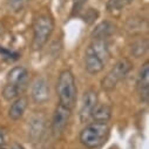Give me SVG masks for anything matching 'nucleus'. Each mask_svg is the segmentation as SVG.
<instances>
[{"instance_id": "nucleus-7", "label": "nucleus", "mask_w": 149, "mask_h": 149, "mask_svg": "<svg viewBox=\"0 0 149 149\" xmlns=\"http://www.w3.org/2000/svg\"><path fill=\"white\" fill-rule=\"evenodd\" d=\"M97 104V93L94 89H88L84 93L81 106H80V120L81 122H87L89 119H92V113Z\"/></svg>"}, {"instance_id": "nucleus-10", "label": "nucleus", "mask_w": 149, "mask_h": 149, "mask_svg": "<svg viewBox=\"0 0 149 149\" xmlns=\"http://www.w3.org/2000/svg\"><path fill=\"white\" fill-rule=\"evenodd\" d=\"M137 91L142 102H149V61H146L141 67L139 79H137Z\"/></svg>"}, {"instance_id": "nucleus-20", "label": "nucleus", "mask_w": 149, "mask_h": 149, "mask_svg": "<svg viewBox=\"0 0 149 149\" xmlns=\"http://www.w3.org/2000/svg\"><path fill=\"white\" fill-rule=\"evenodd\" d=\"M97 15H99V13H97L96 10H94V8H88V10L86 11L85 15H84V20H85L86 22H88V24H93V22L95 21V19L97 18Z\"/></svg>"}, {"instance_id": "nucleus-15", "label": "nucleus", "mask_w": 149, "mask_h": 149, "mask_svg": "<svg viewBox=\"0 0 149 149\" xmlns=\"http://www.w3.org/2000/svg\"><path fill=\"white\" fill-rule=\"evenodd\" d=\"M148 49V40L147 39H139L132 45V53L134 56L140 58L142 56Z\"/></svg>"}, {"instance_id": "nucleus-22", "label": "nucleus", "mask_w": 149, "mask_h": 149, "mask_svg": "<svg viewBox=\"0 0 149 149\" xmlns=\"http://www.w3.org/2000/svg\"><path fill=\"white\" fill-rule=\"evenodd\" d=\"M3 144H4V134L1 130H0V148L3 147Z\"/></svg>"}, {"instance_id": "nucleus-9", "label": "nucleus", "mask_w": 149, "mask_h": 149, "mask_svg": "<svg viewBox=\"0 0 149 149\" xmlns=\"http://www.w3.org/2000/svg\"><path fill=\"white\" fill-rule=\"evenodd\" d=\"M7 84L15 86L20 93H22L28 84V72L22 66H17L12 68L7 74Z\"/></svg>"}, {"instance_id": "nucleus-21", "label": "nucleus", "mask_w": 149, "mask_h": 149, "mask_svg": "<svg viewBox=\"0 0 149 149\" xmlns=\"http://www.w3.org/2000/svg\"><path fill=\"white\" fill-rule=\"evenodd\" d=\"M86 1L87 0H75L74 1V7H73V12H74V14H78L80 11H81V8L84 7V5L86 4Z\"/></svg>"}, {"instance_id": "nucleus-19", "label": "nucleus", "mask_w": 149, "mask_h": 149, "mask_svg": "<svg viewBox=\"0 0 149 149\" xmlns=\"http://www.w3.org/2000/svg\"><path fill=\"white\" fill-rule=\"evenodd\" d=\"M0 55H1L4 59H7V60H17L19 58V53L17 52H13V51H10V49H6L4 47L0 46Z\"/></svg>"}, {"instance_id": "nucleus-1", "label": "nucleus", "mask_w": 149, "mask_h": 149, "mask_svg": "<svg viewBox=\"0 0 149 149\" xmlns=\"http://www.w3.org/2000/svg\"><path fill=\"white\" fill-rule=\"evenodd\" d=\"M110 59V51L108 44L103 39H93L86 49L85 67L89 74L100 73Z\"/></svg>"}, {"instance_id": "nucleus-24", "label": "nucleus", "mask_w": 149, "mask_h": 149, "mask_svg": "<svg viewBox=\"0 0 149 149\" xmlns=\"http://www.w3.org/2000/svg\"><path fill=\"white\" fill-rule=\"evenodd\" d=\"M125 1H126V4H130V3L133 1V0H125Z\"/></svg>"}, {"instance_id": "nucleus-17", "label": "nucleus", "mask_w": 149, "mask_h": 149, "mask_svg": "<svg viewBox=\"0 0 149 149\" xmlns=\"http://www.w3.org/2000/svg\"><path fill=\"white\" fill-rule=\"evenodd\" d=\"M20 94H21L20 91H19L15 86H13V85L7 84V85L3 88V96H4V99L7 100V101H13V100L18 99Z\"/></svg>"}, {"instance_id": "nucleus-2", "label": "nucleus", "mask_w": 149, "mask_h": 149, "mask_svg": "<svg viewBox=\"0 0 149 149\" xmlns=\"http://www.w3.org/2000/svg\"><path fill=\"white\" fill-rule=\"evenodd\" d=\"M56 91H58L60 104L72 110L77 103V97H78L77 82L72 70L65 69L60 73L58 79V85H56Z\"/></svg>"}, {"instance_id": "nucleus-25", "label": "nucleus", "mask_w": 149, "mask_h": 149, "mask_svg": "<svg viewBox=\"0 0 149 149\" xmlns=\"http://www.w3.org/2000/svg\"><path fill=\"white\" fill-rule=\"evenodd\" d=\"M0 149H5V148H3V147H1V148H0Z\"/></svg>"}, {"instance_id": "nucleus-6", "label": "nucleus", "mask_w": 149, "mask_h": 149, "mask_svg": "<svg viewBox=\"0 0 149 149\" xmlns=\"http://www.w3.org/2000/svg\"><path fill=\"white\" fill-rule=\"evenodd\" d=\"M70 115H72V110L63 107L62 104H58L54 113H53V118H52V132H53V135L54 136H60L68 122H69V119H70Z\"/></svg>"}, {"instance_id": "nucleus-5", "label": "nucleus", "mask_w": 149, "mask_h": 149, "mask_svg": "<svg viewBox=\"0 0 149 149\" xmlns=\"http://www.w3.org/2000/svg\"><path fill=\"white\" fill-rule=\"evenodd\" d=\"M132 67H133V65L129 59H127V58L120 59L114 65V67L108 72L107 75L102 79V81H101L102 89L107 91V92L113 91L116 87V85L126 78V75L130 72Z\"/></svg>"}, {"instance_id": "nucleus-16", "label": "nucleus", "mask_w": 149, "mask_h": 149, "mask_svg": "<svg viewBox=\"0 0 149 149\" xmlns=\"http://www.w3.org/2000/svg\"><path fill=\"white\" fill-rule=\"evenodd\" d=\"M126 5L127 4H126L125 0H108L107 10L113 15H119Z\"/></svg>"}, {"instance_id": "nucleus-3", "label": "nucleus", "mask_w": 149, "mask_h": 149, "mask_svg": "<svg viewBox=\"0 0 149 149\" xmlns=\"http://www.w3.org/2000/svg\"><path fill=\"white\" fill-rule=\"evenodd\" d=\"M109 126L106 122H92L80 133V142L89 149L100 148L109 136Z\"/></svg>"}, {"instance_id": "nucleus-8", "label": "nucleus", "mask_w": 149, "mask_h": 149, "mask_svg": "<svg viewBox=\"0 0 149 149\" xmlns=\"http://www.w3.org/2000/svg\"><path fill=\"white\" fill-rule=\"evenodd\" d=\"M49 85L48 81L40 77V78H36L32 85V89H31V95L32 99L35 103H39L42 104L45 102H47L49 100Z\"/></svg>"}, {"instance_id": "nucleus-13", "label": "nucleus", "mask_w": 149, "mask_h": 149, "mask_svg": "<svg viewBox=\"0 0 149 149\" xmlns=\"http://www.w3.org/2000/svg\"><path fill=\"white\" fill-rule=\"evenodd\" d=\"M27 104H28V100L27 97H24V96H20L18 99H15L13 101V103L11 104L10 107V110H8V115L10 118L13 120V121H18L25 113V110L27 108Z\"/></svg>"}, {"instance_id": "nucleus-12", "label": "nucleus", "mask_w": 149, "mask_h": 149, "mask_svg": "<svg viewBox=\"0 0 149 149\" xmlns=\"http://www.w3.org/2000/svg\"><path fill=\"white\" fill-rule=\"evenodd\" d=\"M115 32V25L110 21H102L100 22L92 32V38L93 39H103L111 36Z\"/></svg>"}, {"instance_id": "nucleus-18", "label": "nucleus", "mask_w": 149, "mask_h": 149, "mask_svg": "<svg viewBox=\"0 0 149 149\" xmlns=\"http://www.w3.org/2000/svg\"><path fill=\"white\" fill-rule=\"evenodd\" d=\"M29 1L31 0H8V5L14 12H20L27 6Z\"/></svg>"}, {"instance_id": "nucleus-11", "label": "nucleus", "mask_w": 149, "mask_h": 149, "mask_svg": "<svg viewBox=\"0 0 149 149\" xmlns=\"http://www.w3.org/2000/svg\"><path fill=\"white\" fill-rule=\"evenodd\" d=\"M45 129V119L42 115H34L28 123V134L32 142H39Z\"/></svg>"}, {"instance_id": "nucleus-4", "label": "nucleus", "mask_w": 149, "mask_h": 149, "mask_svg": "<svg viewBox=\"0 0 149 149\" xmlns=\"http://www.w3.org/2000/svg\"><path fill=\"white\" fill-rule=\"evenodd\" d=\"M54 29V21L48 14H40L33 21V42L32 48L34 51L41 49Z\"/></svg>"}, {"instance_id": "nucleus-14", "label": "nucleus", "mask_w": 149, "mask_h": 149, "mask_svg": "<svg viewBox=\"0 0 149 149\" xmlns=\"http://www.w3.org/2000/svg\"><path fill=\"white\" fill-rule=\"evenodd\" d=\"M111 118V108L106 103H97L92 113V119L95 122H106Z\"/></svg>"}, {"instance_id": "nucleus-23", "label": "nucleus", "mask_w": 149, "mask_h": 149, "mask_svg": "<svg viewBox=\"0 0 149 149\" xmlns=\"http://www.w3.org/2000/svg\"><path fill=\"white\" fill-rule=\"evenodd\" d=\"M12 149H25V148L21 144H19V143H14L13 147H12Z\"/></svg>"}]
</instances>
